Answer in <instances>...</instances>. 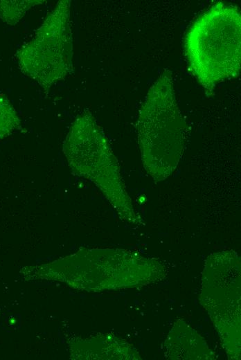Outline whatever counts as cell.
Instances as JSON below:
<instances>
[{
	"instance_id": "obj_6",
	"label": "cell",
	"mask_w": 241,
	"mask_h": 360,
	"mask_svg": "<svg viewBox=\"0 0 241 360\" xmlns=\"http://www.w3.org/2000/svg\"><path fill=\"white\" fill-rule=\"evenodd\" d=\"M19 124L14 107L6 96L0 94V141L10 136Z\"/></svg>"
},
{
	"instance_id": "obj_5",
	"label": "cell",
	"mask_w": 241,
	"mask_h": 360,
	"mask_svg": "<svg viewBox=\"0 0 241 360\" xmlns=\"http://www.w3.org/2000/svg\"><path fill=\"white\" fill-rule=\"evenodd\" d=\"M44 2L37 0L0 1V17L9 25H15L31 7Z\"/></svg>"
},
{
	"instance_id": "obj_1",
	"label": "cell",
	"mask_w": 241,
	"mask_h": 360,
	"mask_svg": "<svg viewBox=\"0 0 241 360\" xmlns=\"http://www.w3.org/2000/svg\"><path fill=\"white\" fill-rule=\"evenodd\" d=\"M188 130L175 98L172 73L165 70L149 89L137 120L143 165L155 181L165 180L176 170Z\"/></svg>"
},
{
	"instance_id": "obj_2",
	"label": "cell",
	"mask_w": 241,
	"mask_h": 360,
	"mask_svg": "<svg viewBox=\"0 0 241 360\" xmlns=\"http://www.w3.org/2000/svg\"><path fill=\"white\" fill-rule=\"evenodd\" d=\"M184 49L190 70L207 93L226 80L239 75L241 15L235 6L218 2L190 27Z\"/></svg>"
},
{
	"instance_id": "obj_4",
	"label": "cell",
	"mask_w": 241,
	"mask_h": 360,
	"mask_svg": "<svg viewBox=\"0 0 241 360\" xmlns=\"http://www.w3.org/2000/svg\"><path fill=\"white\" fill-rule=\"evenodd\" d=\"M71 1L62 0L48 13L35 37L17 52L19 67L44 91L71 74L73 38Z\"/></svg>"
},
{
	"instance_id": "obj_3",
	"label": "cell",
	"mask_w": 241,
	"mask_h": 360,
	"mask_svg": "<svg viewBox=\"0 0 241 360\" xmlns=\"http://www.w3.org/2000/svg\"><path fill=\"white\" fill-rule=\"evenodd\" d=\"M63 152L73 172L92 182L123 219H136L118 162L90 112L74 120L64 141Z\"/></svg>"
}]
</instances>
